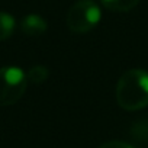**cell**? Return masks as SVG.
Segmentation results:
<instances>
[{"instance_id": "obj_2", "label": "cell", "mask_w": 148, "mask_h": 148, "mask_svg": "<svg viewBox=\"0 0 148 148\" xmlns=\"http://www.w3.org/2000/svg\"><path fill=\"white\" fill-rule=\"evenodd\" d=\"M102 12L93 0H79L67 13V26L73 34H87L100 22Z\"/></svg>"}, {"instance_id": "obj_1", "label": "cell", "mask_w": 148, "mask_h": 148, "mask_svg": "<svg viewBox=\"0 0 148 148\" xmlns=\"http://www.w3.org/2000/svg\"><path fill=\"white\" fill-rule=\"evenodd\" d=\"M116 102L125 110H139L148 106V73L132 68L122 74L116 84Z\"/></svg>"}, {"instance_id": "obj_8", "label": "cell", "mask_w": 148, "mask_h": 148, "mask_svg": "<svg viewBox=\"0 0 148 148\" xmlns=\"http://www.w3.org/2000/svg\"><path fill=\"white\" fill-rule=\"evenodd\" d=\"M131 134H132V136L135 139L148 141V121H139V122H136L132 126Z\"/></svg>"}, {"instance_id": "obj_3", "label": "cell", "mask_w": 148, "mask_h": 148, "mask_svg": "<svg viewBox=\"0 0 148 148\" xmlns=\"http://www.w3.org/2000/svg\"><path fill=\"white\" fill-rule=\"evenodd\" d=\"M28 84L26 73L15 65L0 68V106L15 105L25 93Z\"/></svg>"}, {"instance_id": "obj_9", "label": "cell", "mask_w": 148, "mask_h": 148, "mask_svg": "<svg viewBox=\"0 0 148 148\" xmlns=\"http://www.w3.org/2000/svg\"><path fill=\"white\" fill-rule=\"evenodd\" d=\"M100 148H135V147H132L131 144L123 142V141H109V142L103 144Z\"/></svg>"}, {"instance_id": "obj_6", "label": "cell", "mask_w": 148, "mask_h": 148, "mask_svg": "<svg viewBox=\"0 0 148 148\" xmlns=\"http://www.w3.org/2000/svg\"><path fill=\"white\" fill-rule=\"evenodd\" d=\"M102 3L109 10L129 12V10H132L139 3V0H102Z\"/></svg>"}, {"instance_id": "obj_7", "label": "cell", "mask_w": 148, "mask_h": 148, "mask_svg": "<svg viewBox=\"0 0 148 148\" xmlns=\"http://www.w3.org/2000/svg\"><path fill=\"white\" fill-rule=\"evenodd\" d=\"M49 76V71L47 67L44 65H34L28 73H26V77H28V82L34 83V84H41L44 83Z\"/></svg>"}, {"instance_id": "obj_5", "label": "cell", "mask_w": 148, "mask_h": 148, "mask_svg": "<svg viewBox=\"0 0 148 148\" xmlns=\"http://www.w3.org/2000/svg\"><path fill=\"white\" fill-rule=\"evenodd\" d=\"M15 26H16V22L12 15L6 12H0V41H5L9 36H12Z\"/></svg>"}, {"instance_id": "obj_4", "label": "cell", "mask_w": 148, "mask_h": 148, "mask_svg": "<svg viewBox=\"0 0 148 148\" xmlns=\"http://www.w3.org/2000/svg\"><path fill=\"white\" fill-rule=\"evenodd\" d=\"M21 29L28 36H38V35H42L48 29V25L44 18H41L39 15L31 13V15H26L21 21Z\"/></svg>"}]
</instances>
